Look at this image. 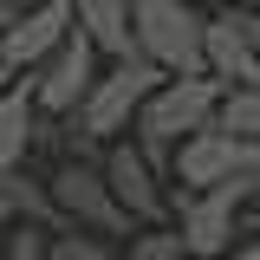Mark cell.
Instances as JSON below:
<instances>
[{
  "label": "cell",
  "instance_id": "19",
  "mask_svg": "<svg viewBox=\"0 0 260 260\" xmlns=\"http://www.w3.org/2000/svg\"><path fill=\"white\" fill-rule=\"evenodd\" d=\"M247 215H254V228H260V176H254V195H247Z\"/></svg>",
  "mask_w": 260,
  "mask_h": 260
},
{
  "label": "cell",
  "instance_id": "12",
  "mask_svg": "<svg viewBox=\"0 0 260 260\" xmlns=\"http://www.w3.org/2000/svg\"><path fill=\"white\" fill-rule=\"evenodd\" d=\"M78 32L98 46V59H137V32H130V0H72Z\"/></svg>",
  "mask_w": 260,
  "mask_h": 260
},
{
  "label": "cell",
  "instance_id": "7",
  "mask_svg": "<svg viewBox=\"0 0 260 260\" xmlns=\"http://www.w3.org/2000/svg\"><path fill=\"white\" fill-rule=\"evenodd\" d=\"M26 85H32V104H39V117H72V111L85 104V91L98 85V46H91L78 26H72L59 52L39 65V72H26Z\"/></svg>",
  "mask_w": 260,
  "mask_h": 260
},
{
  "label": "cell",
  "instance_id": "16",
  "mask_svg": "<svg viewBox=\"0 0 260 260\" xmlns=\"http://www.w3.org/2000/svg\"><path fill=\"white\" fill-rule=\"evenodd\" d=\"M52 260H124L111 241H98V234H78V228H65L52 234Z\"/></svg>",
  "mask_w": 260,
  "mask_h": 260
},
{
  "label": "cell",
  "instance_id": "1",
  "mask_svg": "<svg viewBox=\"0 0 260 260\" xmlns=\"http://www.w3.org/2000/svg\"><path fill=\"white\" fill-rule=\"evenodd\" d=\"M215 111H221V85H215L208 72H202V78H162L156 91L143 98V111H137V124H130V143L150 156L156 176H169L176 143L195 137V130H208Z\"/></svg>",
  "mask_w": 260,
  "mask_h": 260
},
{
  "label": "cell",
  "instance_id": "22",
  "mask_svg": "<svg viewBox=\"0 0 260 260\" xmlns=\"http://www.w3.org/2000/svg\"><path fill=\"white\" fill-rule=\"evenodd\" d=\"M7 20H13V13H7V7H0V32H7Z\"/></svg>",
  "mask_w": 260,
  "mask_h": 260
},
{
  "label": "cell",
  "instance_id": "5",
  "mask_svg": "<svg viewBox=\"0 0 260 260\" xmlns=\"http://www.w3.org/2000/svg\"><path fill=\"white\" fill-rule=\"evenodd\" d=\"M98 162H104V156H98ZM98 162L65 156V169L46 182L52 208L65 215V228H78V234H98V241H111V234H137V221L117 208V195H111V182H104V169H98Z\"/></svg>",
  "mask_w": 260,
  "mask_h": 260
},
{
  "label": "cell",
  "instance_id": "6",
  "mask_svg": "<svg viewBox=\"0 0 260 260\" xmlns=\"http://www.w3.org/2000/svg\"><path fill=\"white\" fill-rule=\"evenodd\" d=\"M169 176L182 189H215V182H234V176H260V137H234V130L208 124L176 143Z\"/></svg>",
  "mask_w": 260,
  "mask_h": 260
},
{
  "label": "cell",
  "instance_id": "18",
  "mask_svg": "<svg viewBox=\"0 0 260 260\" xmlns=\"http://www.w3.org/2000/svg\"><path fill=\"white\" fill-rule=\"evenodd\" d=\"M228 260H260V234H247V241H234V254Z\"/></svg>",
  "mask_w": 260,
  "mask_h": 260
},
{
  "label": "cell",
  "instance_id": "13",
  "mask_svg": "<svg viewBox=\"0 0 260 260\" xmlns=\"http://www.w3.org/2000/svg\"><path fill=\"white\" fill-rule=\"evenodd\" d=\"M215 124L234 130V137H260V85H234V91H221Z\"/></svg>",
  "mask_w": 260,
  "mask_h": 260
},
{
  "label": "cell",
  "instance_id": "21",
  "mask_svg": "<svg viewBox=\"0 0 260 260\" xmlns=\"http://www.w3.org/2000/svg\"><path fill=\"white\" fill-rule=\"evenodd\" d=\"M13 78H20V72H7V65H0V91H7V85H13Z\"/></svg>",
  "mask_w": 260,
  "mask_h": 260
},
{
  "label": "cell",
  "instance_id": "10",
  "mask_svg": "<svg viewBox=\"0 0 260 260\" xmlns=\"http://www.w3.org/2000/svg\"><path fill=\"white\" fill-rule=\"evenodd\" d=\"M202 65H208V78H215L221 91H234V85H260V52L247 46V32L234 26L228 13L208 20V52H202Z\"/></svg>",
  "mask_w": 260,
  "mask_h": 260
},
{
  "label": "cell",
  "instance_id": "15",
  "mask_svg": "<svg viewBox=\"0 0 260 260\" xmlns=\"http://www.w3.org/2000/svg\"><path fill=\"white\" fill-rule=\"evenodd\" d=\"M0 260H52V228L39 221H13L0 241Z\"/></svg>",
  "mask_w": 260,
  "mask_h": 260
},
{
  "label": "cell",
  "instance_id": "14",
  "mask_svg": "<svg viewBox=\"0 0 260 260\" xmlns=\"http://www.w3.org/2000/svg\"><path fill=\"white\" fill-rule=\"evenodd\" d=\"M124 260H189V247H182L176 221H156V228H137V234H130Z\"/></svg>",
  "mask_w": 260,
  "mask_h": 260
},
{
  "label": "cell",
  "instance_id": "4",
  "mask_svg": "<svg viewBox=\"0 0 260 260\" xmlns=\"http://www.w3.org/2000/svg\"><path fill=\"white\" fill-rule=\"evenodd\" d=\"M247 195H254V176H234V182H215V189L169 195V215H176V234H182L189 260H228V254H234Z\"/></svg>",
  "mask_w": 260,
  "mask_h": 260
},
{
  "label": "cell",
  "instance_id": "20",
  "mask_svg": "<svg viewBox=\"0 0 260 260\" xmlns=\"http://www.w3.org/2000/svg\"><path fill=\"white\" fill-rule=\"evenodd\" d=\"M0 7H7V13H20V7H39V0H0Z\"/></svg>",
  "mask_w": 260,
  "mask_h": 260
},
{
  "label": "cell",
  "instance_id": "23",
  "mask_svg": "<svg viewBox=\"0 0 260 260\" xmlns=\"http://www.w3.org/2000/svg\"><path fill=\"white\" fill-rule=\"evenodd\" d=\"M241 7H254V13H260V0H241Z\"/></svg>",
  "mask_w": 260,
  "mask_h": 260
},
{
  "label": "cell",
  "instance_id": "2",
  "mask_svg": "<svg viewBox=\"0 0 260 260\" xmlns=\"http://www.w3.org/2000/svg\"><path fill=\"white\" fill-rule=\"evenodd\" d=\"M130 32L137 52L169 72V78H202L208 65V13H195V0H130Z\"/></svg>",
  "mask_w": 260,
  "mask_h": 260
},
{
  "label": "cell",
  "instance_id": "11",
  "mask_svg": "<svg viewBox=\"0 0 260 260\" xmlns=\"http://www.w3.org/2000/svg\"><path fill=\"white\" fill-rule=\"evenodd\" d=\"M39 104H32V85L26 78H13L7 91H0V176L7 169H26V150L39 143Z\"/></svg>",
  "mask_w": 260,
  "mask_h": 260
},
{
  "label": "cell",
  "instance_id": "17",
  "mask_svg": "<svg viewBox=\"0 0 260 260\" xmlns=\"http://www.w3.org/2000/svg\"><path fill=\"white\" fill-rule=\"evenodd\" d=\"M20 221V215H13V195H7V182H0V241H7V228Z\"/></svg>",
  "mask_w": 260,
  "mask_h": 260
},
{
  "label": "cell",
  "instance_id": "9",
  "mask_svg": "<svg viewBox=\"0 0 260 260\" xmlns=\"http://www.w3.org/2000/svg\"><path fill=\"white\" fill-rule=\"evenodd\" d=\"M78 26L72 20V0H39V7H20L13 20H7V32H0V65L7 72H39V65L52 59L65 46V32Z\"/></svg>",
  "mask_w": 260,
  "mask_h": 260
},
{
  "label": "cell",
  "instance_id": "8",
  "mask_svg": "<svg viewBox=\"0 0 260 260\" xmlns=\"http://www.w3.org/2000/svg\"><path fill=\"white\" fill-rule=\"evenodd\" d=\"M104 182H111V195H117V208H124L137 228H156L169 221V189H162V176L150 169V156L130 143V137H117V143H104Z\"/></svg>",
  "mask_w": 260,
  "mask_h": 260
},
{
  "label": "cell",
  "instance_id": "3",
  "mask_svg": "<svg viewBox=\"0 0 260 260\" xmlns=\"http://www.w3.org/2000/svg\"><path fill=\"white\" fill-rule=\"evenodd\" d=\"M169 72H156V65L143 59H111V72H98V85L85 91V104L72 111V130L78 137H91V143H117L130 124H137V111H143V98L156 91Z\"/></svg>",
  "mask_w": 260,
  "mask_h": 260
}]
</instances>
